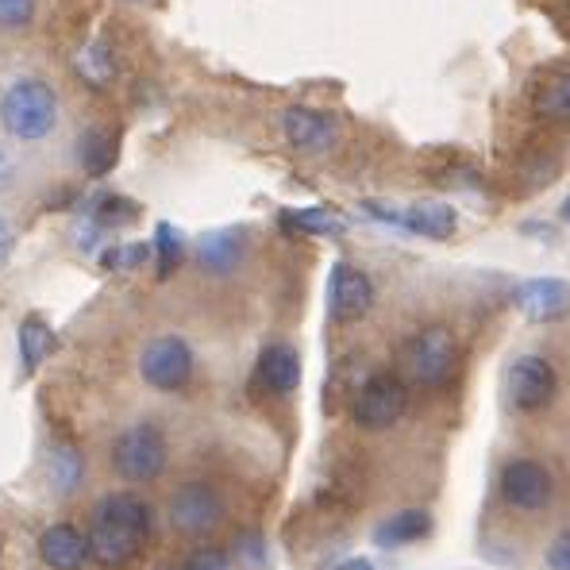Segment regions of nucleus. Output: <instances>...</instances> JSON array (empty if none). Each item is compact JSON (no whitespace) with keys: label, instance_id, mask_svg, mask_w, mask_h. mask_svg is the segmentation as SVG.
Listing matches in <instances>:
<instances>
[{"label":"nucleus","instance_id":"f3484780","mask_svg":"<svg viewBox=\"0 0 570 570\" xmlns=\"http://www.w3.org/2000/svg\"><path fill=\"white\" fill-rule=\"evenodd\" d=\"M47 482H50V490L62 493V498L78 493L81 482H86V455H81L70 440L50 443V451H47Z\"/></svg>","mask_w":570,"mask_h":570},{"label":"nucleus","instance_id":"2eb2a0df","mask_svg":"<svg viewBox=\"0 0 570 570\" xmlns=\"http://www.w3.org/2000/svg\"><path fill=\"white\" fill-rule=\"evenodd\" d=\"M517 308L535 324H551L570 316V282L563 278H532L517 285Z\"/></svg>","mask_w":570,"mask_h":570},{"label":"nucleus","instance_id":"7ed1b4c3","mask_svg":"<svg viewBox=\"0 0 570 570\" xmlns=\"http://www.w3.org/2000/svg\"><path fill=\"white\" fill-rule=\"evenodd\" d=\"M459 335L448 324H424L413 340L401 351V366H405V379L416 390H443L459 371Z\"/></svg>","mask_w":570,"mask_h":570},{"label":"nucleus","instance_id":"f8f14e48","mask_svg":"<svg viewBox=\"0 0 570 570\" xmlns=\"http://www.w3.org/2000/svg\"><path fill=\"white\" fill-rule=\"evenodd\" d=\"M282 136L301 155H324V150H332L340 142V128H335L332 116L305 105H293L282 112Z\"/></svg>","mask_w":570,"mask_h":570},{"label":"nucleus","instance_id":"f03ea898","mask_svg":"<svg viewBox=\"0 0 570 570\" xmlns=\"http://www.w3.org/2000/svg\"><path fill=\"white\" fill-rule=\"evenodd\" d=\"M0 124L12 139L39 142L58 128V94L43 78H16L0 94Z\"/></svg>","mask_w":570,"mask_h":570},{"label":"nucleus","instance_id":"4468645a","mask_svg":"<svg viewBox=\"0 0 570 570\" xmlns=\"http://www.w3.org/2000/svg\"><path fill=\"white\" fill-rule=\"evenodd\" d=\"M301 385V355L289 343H271L263 347L255 363V390L266 397H289Z\"/></svg>","mask_w":570,"mask_h":570},{"label":"nucleus","instance_id":"72a5a7b5","mask_svg":"<svg viewBox=\"0 0 570 570\" xmlns=\"http://www.w3.org/2000/svg\"><path fill=\"white\" fill-rule=\"evenodd\" d=\"M128 4H150V0H128Z\"/></svg>","mask_w":570,"mask_h":570},{"label":"nucleus","instance_id":"5701e85b","mask_svg":"<svg viewBox=\"0 0 570 570\" xmlns=\"http://www.w3.org/2000/svg\"><path fill=\"white\" fill-rule=\"evenodd\" d=\"M155 263H158V278H170L186 263V236L174 224H158L155 228Z\"/></svg>","mask_w":570,"mask_h":570},{"label":"nucleus","instance_id":"39448f33","mask_svg":"<svg viewBox=\"0 0 570 570\" xmlns=\"http://www.w3.org/2000/svg\"><path fill=\"white\" fill-rule=\"evenodd\" d=\"M166 459H170V448H166V435L158 424L139 421L128 424L112 443V471L124 478V482H155L166 471Z\"/></svg>","mask_w":570,"mask_h":570},{"label":"nucleus","instance_id":"bb28decb","mask_svg":"<svg viewBox=\"0 0 570 570\" xmlns=\"http://www.w3.org/2000/svg\"><path fill=\"white\" fill-rule=\"evenodd\" d=\"M150 250L142 247V243H124V247H112L105 255V266L108 271H136V266L147 263Z\"/></svg>","mask_w":570,"mask_h":570},{"label":"nucleus","instance_id":"a878e982","mask_svg":"<svg viewBox=\"0 0 570 570\" xmlns=\"http://www.w3.org/2000/svg\"><path fill=\"white\" fill-rule=\"evenodd\" d=\"M39 0H0V31L16 36V31H28L36 20Z\"/></svg>","mask_w":570,"mask_h":570},{"label":"nucleus","instance_id":"4be33fe9","mask_svg":"<svg viewBox=\"0 0 570 570\" xmlns=\"http://www.w3.org/2000/svg\"><path fill=\"white\" fill-rule=\"evenodd\" d=\"M55 351V332L47 328V321H39V316H28V321L20 324V355H23V366L28 371H36L39 363Z\"/></svg>","mask_w":570,"mask_h":570},{"label":"nucleus","instance_id":"6ab92c4d","mask_svg":"<svg viewBox=\"0 0 570 570\" xmlns=\"http://www.w3.org/2000/svg\"><path fill=\"white\" fill-rule=\"evenodd\" d=\"M428 532H432V517H428L424 509H397V513L385 517V521L374 528V540H379L382 548H405V543L424 540Z\"/></svg>","mask_w":570,"mask_h":570},{"label":"nucleus","instance_id":"cd10ccee","mask_svg":"<svg viewBox=\"0 0 570 570\" xmlns=\"http://www.w3.org/2000/svg\"><path fill=\"white\" fill-rule=\"evenodd\" d=\"M166 570H228V556L213 548H200V551H193V556L178 559V563H170Z\"/></svg>","mask_w":570,"mask_h":570},{"label":"nucleus","instance_id":"c756f323","mask_svg":"<svg viewBox=\"0 0 570 570\" xmlns=\"http://www.w3.org/2000/svg\"><path fill=\"white\" fill-rule=\"evenodd\" d=\"M12 243H16V232H12V224L0 216V263L8 258V250H12Z\"/></svg>","mask_w":570,"mask_h":570},{"label":"nucleus","instance_id":"dca6fc26","mask_svg":"<svg viewBox=\"0 0 570 570\" xmlns=\"http://www.w3.org/2000/svg\"><path fill=\"white\" fill-rule=\"evenodd\" d=\"M243 255H247V236H243V228H216V232H205L197 243V263L205 274H216V278H224V274H232L236 266L243 263Z\"/></svg>","mask_w":570,"mask_h":570},{"label":"nucleus","instance_id":"9b49d317","mask_svg":"<svg viewBox=\"0 0 570 570\" xmlns=\"http://www.w3.org/2000/svg\"><path fill=\"white\" fill-rule=\"evenodd\" d=\"M39 563L47 570H86L94 563V548H89V532L78 524L58 521L39 532Z\"/></svg>","mask_w":570,"mask_h":570},{"label":"nucleus","instance_id":"b1692460","mask_svg":"<svg viewBox=\"0 0 570 570\" xmlns=\"http://www.w3.org/2000/svg\"><path fill=\"white\" fill-rule=\"evenodd\" d=\"M282 224L293 232H305V236H340L343 232V220L328 208H297V213H285Z\"/></svg>","mask_w":570,"mask_h":570},{"label":"nucleus","instance_id":"9d476101","mask_svg":"<svg viewBox=\"0 0 570 570\" xmlns=\"http://www.w3.org/2000/svg\"><path fill=\"white\" fill-rule=\"evenodd\" d=\"M374 308V282L351 263H335L328 278V313L335 324H355Z\"/></svg>","mask_w":570,"mask_h":570},{"label":"nucleus","instance_id":"473e14b6","mask_svg":"<svg viewBox=\"0 0 570 570\" xmlns=\"http://www.w3.org/2000/svg\"><path fill=\"white\" fill-rule=\"evenodd\" d=\"M563 220H567V224H570V197H567V200H563Z\"/></svg>","mask_w":570,"mask_h":570},{"label":"nucleus","instance_id":"2f4dec72","mask_svg":"<svg viewBox=\"0 0 570 570\" xmlns=\"http://www.w3.org/2000/svg\"><path fill=\"white\" fill-rule=\"evenodd\" d=\"M0 178H8V158H4V150H0Z\"/></svg>","mask_w":570,"mask_h":570},{"label":"nucleus","instance_id":"7c9ffc66","mask_svg":"<svg viewBox=\"0 0 570 570\" xmlns=\"http://www.w3.org/2000/svg\"><path fill=\"white\" fill-rule=\"evenodd\" d=\"M335 570H374V563H371V559H351V563H343Z\"/></svg>","mask_w":570,"mask_h":570},{"label":"nucleus","instance_id":"ddd939ff","mask_svg":"<svg viewBox=\"0 0 570 570\" xmlns=\"http://www.w3.org/2000/svg\"><path fill=\"white\" fill-rule=\"evenodd\" d=\"M366 208L379 213V220L401 224L405 232H416V236H428V239H448V236H455V228H459L455 208L443 205V200H421V205L405 208V213H393V208H382V205H366Z\"/></svg>","mask_w":570,"mask_h":570},{"label":"nucleus","instance_id":"412c9836","mask_svg":"<svg viewBox=\"0 0 570 570\" xmlns=\"http://www.w3.org/2000/svg\"><path fill=\"white\" fill-rule=\"evenodd\" d=\"M116 70H120V62H116V50H112V43H108L105 36L94 39V43H86V50L78 55L81 81H86V86H94V89L112 86Z\"/></svg>","mask_w":570,"mask_h":570},{"label":"nucleus","instance_id":"393cba45","mask_svg":"<svg viewBox=\"0 0 570 570\" xmlns=\"http://www.w3.org/2000/svg\"><path fill=\"white\" fill-rule=\"evenodd\" d=\"M139 216V208L131 205L128 197H116V193H108V197H100L94 205V224L100 232L105 228H120V224H131Z\"/></svg>","mask_w":570,"mask_h":570},{"label":"nucleus","instance_id":"f257e3e1","mask_svg":"<svg viewBox=\"0 0 570 570\" xmlns=\"http://www.w3.org/2000/svg\"><path fill=\"white\" fill-rule=\"evenodd\" d=\"M150 528H155V517H150L147 498H139L131 490L105 493L94 505V517H89L86 528L94 563L105 570L131 567L142 556V548H147Z\"/></svg>","mask_w":570,"mask_h":570},{"label":"nucleus","instance_id":"20e7f679","mask_svg":"<svg viewBox=\"0 0 570 570\" xmlns=\"http://www.w3.org/2000/svg\"><path fill=\"white\" fill-rule=\"evenodd\" d=\"M224 517H228V501L205 478L178 482L166 498V524L181 540H208L224 524Z\"/></svg>","mask_w":570,"mask_h":570},{"label":"nucleus","instance_id":"1a4fd4ad","mask_svg":"<svg viewBox=\"0 0 570 570\" xmlns=\"http://www.w3.org/2000/svg\"><path fill=\"white\" fill-rule=\"evenodd\" d=\"M559 374L543 355H521L505 371V401L517 413H540L556 401Z\"/></svg>","mask_w":570,"mask_h":570},{"label":"nucleus","instance_id":"6e6552de","mask_svg":"<svg viewBox=\"0 0 570 570\" xmlns=\"http://www.w3.org/2000/svg\"><path fill=\"white\" fill-rule=\"evenodd\" d=\"M498 490H501V501H505L513 513L535 517L556 498V478H551L548 463H540V459H532V455H521L505 463Z\"/></svg>","mask_w":570,"mask_h":570},{"label":"nucleus","instance_id":"0eeeda50","mask_svg":"<svg viewBox=\"0 0 570 570\" xmlns=\"http://www.w3.org/2000/svg\"><path fill=\"white\" fill-rule=\"evenodd\" d=\"M409 413V385L397 374H371L355 393V405H351V416H355L358 428L366 432H385V428H397Z\"/></svg>","mask_w":570,"mask_h":570},{"label":"nucleus","instance_id":"aec40b11","mask_svg":"<svg viewBox=\"0 0 570 570\" xmlns=\"http://www.w3.org/2000/svg\"><path fill=\"white\" fill-rule=\"evenodd\" d=\"M535 116L548 124H570V70L548 73L535 89Z\"/></svg>","mask_w":570,"mask_h":570},{"label":"nucleus","instance_id":"c85d7f7f","mask_svg":"<svg viewBox=\"0 0 570 570\" xmlns=\"http://www.w3.org/2000/svg\"><path fill=\"white\" fill-rule=\"evenodd\" d=\"M548 570H570V524L551 540L548 548Z\"/></svg>","mask_w":570,"mask_h":570},{"label":"nucleus","instance_id":"a211bd4d","mask_svg":"<svg viewBox=\"0 0 570 570\" xmlns=\"http://www.w3.org/2000/svg\"><path fill=\"white\" fill-rule=\"evenodd\" d=\"M116 155H120V139H116V131L97 128L94 124V128H86L78 136V163L89 178H105V174L116 166Z\"/></svg>","mask_w":570,"mask_h":570},{"label":"nucleus","instance_id":"423d86ee","mask_svg":"<svg viewBox=\"0 0 570 570\" xmlns=\"http://www.w3.org/2000/svg\"><path fill=\"white\" fill-rule=\"evenodd\" d=\"M193 366H197V358H193V347L186 335H155V340L142 347L139 355V374L142 382L150 385V390L158 393H178L186 390L193 382Z\"/></svg>","mask_w":570,"mask_h":570}]
</instances>
